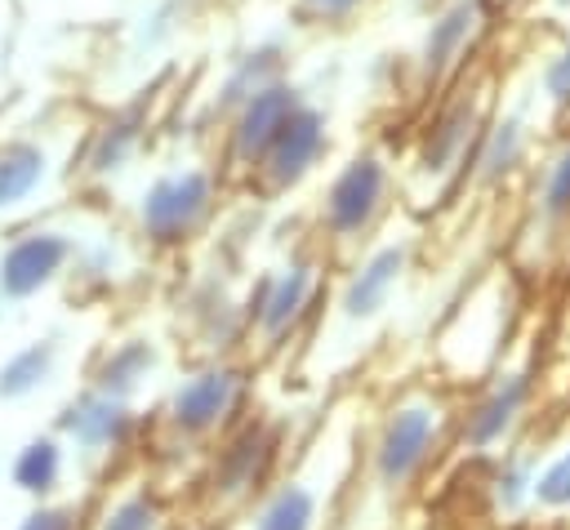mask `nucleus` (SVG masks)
Listing matches in <instances>:
<instances>
[{
    "label": "nucleus",
    "instance_id": "nucleus-1",
    "mask_svg": "<svg viewBox=\"0 0 570 530\" xmlns=\"http://www.w3.org/2000/svg\"><path fill=\"white\" fill-rule=\"evenodd\" d=\"M463 419V379L428 370L401 379L383 401L361 410L356 463L334 530H387L410 508L432 503L454 468Z\"/></svg>",
    "mask_w": 570,
    "mask_h": 530
},
{
    "label": "nucleus",
    "instance_id": "nucleus-2",
    "mask_svg": "<svg viewBox=\"0 0 570 530\" xmlns=\"http://www.w3.org/2000/svg\"><path fill=\"white\" fill-rule=\"evenodd\" d=\"M356 432L361 410L334 401L330 414L294 441V454L285 459L281 477L227 530H334L356 463Z\"/></svg>",
    "mask_w": 570,
    "mask_h": 530
},
{
    "label": "nucleus",
    "instance_id": "nucleus-3",
    "mask_svg": "<svg viewBox=\"0 0 570 530\" xmlns=\"http://www.w3.org/2000/svg\"><path fill=\"white\" fill-rule=\"evenodd\" d=\"M494 111V80L485 71H463L450 89L428 98V111L414 125L410 151L401 160V192L414 209H441L463 196Z\"/></svg>",
    "mask_w": 570,
    "mask_h": 530
},
{
    "label": "nucleus",
    "instance_id": "nucleus-4",
    "mask_svg": "<svg viewBox=\"0 0 570 530\" xmlns=\"http://www.w3.org/2000/svg\"><path fill=\"white\" fill-rule=\"evenodd\" d=\"M334 258L312 236L294 245L276 267L258 272L245 294V361L267 365L289 347H307L316 325L325 321L334 294Z\"/></svg>",
    "mask_w": 570,
    "mask_h": 530
},
{
    "label": "nucleus",
    "instance_id": "nucleus-5",
    "mask_svg": "<svg viewBox=\"0 0 570 530\" xmlns=\"http://www.w3.org/2000/svg\"><path fill=\"white\" fill-rule=\"evenodd\" d=\"M401 200H405L401 165L383 147H356L321 183L312 205V236L325 245V254L343 272L374 241H383Z\"/></svg>",
    "mask_w": 570,
    "mask_h": 530
},
{
    "label": "nucleus",
    "instance_id": "nucleus-6",
    "mask_svg": "<svg viewBox=\"0 0 570 530\" xmlns=\"http://www.w3.org/2000/svg\"><path fill=\"white\" fill-rule=\"evenodd\" d=\"M249 414V361L214 356L191 365L156 405L147 432L169 454H209Z\"/></svg>",
    "mask_w": 570,
    "mask_h": 530
},
{
    "label": "nucleus",
    "instance_id": "nucleus-7",
    "mask_svg": "<svg viewBox=\"0 0 570 530\" xmlns=\"http://www.w3.org/2000/svg\"><path fill=\"white\" fill-rule=\"evenodd\" d=\"M289 459L285 423L267 410H249L209 454L200 468V521L214 530H227L249 503L281 477Z\"/></svg>",
    "mask_w": 570,
    "mask_h": 530
},
{
    "label": "nucleus",
    "instance_id": "nucleus-8",
    "mask_svg": "<svg viewBox=\"0 0 570 530\" xmlns=\"http://www.w3.org/2000/svg\"><path fill=\"white\" fill-rule=\"evenodd\" d=\"M227 174L205 160L156 169L134 196V236L151 254H178L196 245L218 218Z\"/></svg>",
    "mask_w": 570,
    "mask_h": 530
},
{
    "label": "nucleus",
    "instance_id": "nucleus-9",
    "mask_svg": "<svg viewBox=\"0 0 570 530\" xmlns=\"http://www.w3.org/2000/svg\"><path fill=\"white\" fill-rule=\"evenodd\" d=\"M525 192V223L512 245V276L525 281L530 272H548L557 254L570 245V125L557 129L552 147L534 156Z\"/></svg>",
    "mask_w": 570,
    "mask_h": 530
},
{
    "label": "nucleus",
    "instance_id": "nucleus-10",
    "mask_svg": "<svg viewBox=\"0 0 570 530\" xmlns=\"http://www.w3.org/2000/svg\"><path fill=\"white\" fill-rule=\"evenodd\" d=\"M490 27V0H445L428 13L414 53H410V76L419 98H436L450 89L476 58L481 36Z\"/></svg>",
    "mask_w": 570,
    "mask_h": 530
},
{
    "label": "nucleus",
    "instance_id": "nucleus-11",
    "mask_svg": "<svg viewBox=\"0 0 570 530\" xmlns=\"http://www.w3.org/2000/svg\"><path fill=\"white\" fill-rule=\"evenodd\" d=\"M62 432V441L71 445V454L85 468H111L120 454H129L142 436H147V419L134 410V401L111 396L94 383H85L58 414L53 423Z\"/></svg>",
    "mask_w": 570,
    "mask_h": 530
},
{
    "label": "nucleus",
    "instance_id": "nucleus-12",
    "mask_svg": "<svg viewBox=\"0 0 570 530\" xmlns=\"http://www.w3.org/2000/svg\"><path fill=\"white\" fill-rule=\"evenodd\" d=\"M307 98V89L294 76L272 80L267 89H258L254 98H245L223 125H218V169L236 183H245L258 160L267 156L272 138L281 134V125L298 111V102Z\"/></svg>",
    "mask_w": 570,
    "mask_h": 530
},
{
    "label": "nucleus",
    "instance_id": "nucleus-13",
    "mask_svg": "<svg viewBox=\"0 0 570 530\" xmlns=\"http://www.w3.org/2000/svg\"><path fill=\"white\" fill-rule=\"evenodd\" d=\"M330 111L316 107L312 98L298 102V111L281 125V134L272 138L267 156L258 160V169L245 178V187L258 196V200H281L289 192H298L330 156Z\"/></svg>",
    "mask_w": 570,
    "mask_h": 530
},
{
    "label": "nucleus",
    "instance_id": "nucleus-14",
    "mask_svg": "<svg viewBox=\"0 0 570 530\" xmlns=\"http://www.w3.org/2000/svg\"><path fill=\"white\" fill-rule=\"evenodd\" d=\"M80 241L58 223H31L0 245V298L27 303L71 276Z\"/></svg>",
    "mask_w": 570,
    "mask_h": 530
},
{
    "label": "nucleus",
    "instance_id": "nucleus-15",
    "mask_svg": "<svg viewBox=\"0 0 570 530\" xmlns=\"http://www.w3.org/2000/svg\"><path fill=\"white\" fill-rule=\"evenodd\" d=\"M414 263V241L410 236H383L374 241L356 263H347L334 281L330 307L338 312V321L347 325H365L374 316H383V307L392 303V294L401 289L405 272Z\"/></svg>",
    "mask_w": 570,
    "mask_h": 530
},
{
    "label": "nucleus",
    "instance_id": "nucleus-16",
    "mask_svg": "<svg viewBox=\"0 0 570 530\" xmlns=\"http://www.w3.org/2000/svg\"><path fill=\"white\" fill-rule=\"evenodd\" d=\"M534 156H539L534 125H530L521 111H503V107H499L494 120H490V129H485V138H481V147H476V160H472V169H468L463 192H468V196H476V192H499V187L525 178L530 165H534Z\"/></svg>",
    "mask_w": 570,
    "mask_h": 530
},
{
    "label": "nucleus",
    "instance_id": "nucleus-17",
    "mask_svg": "<svg viewBox=\"0 0 570 530\" xmlns=\"http://www.w3.org/2000/svg\"><path fill=\"white\" fill-rule=\"evenodd\" d=\"M281 76H289V45H285V40L263 36V40L236 49V53L227 58L223 76H218L214 89H209V116L223 125L245 98H254L258 89H267V85L281 80Z\"/></svg>",
    "mask_w": 570,
    "mask_h": 530
},
{
    "label": "nucleus",
    "instance_id": "nucleus-18",
    "mask_svg": "<svg viewBox=\"0 0 570 530\" xmlns=\"http://www.w3.org/2000/svg\"><path fill=\"white\" fill-rule=\"evenodd\" d=\"M142 138H147V107L142 102H125V107H111L85 138V151H80V174L94 178V183H107L116 174H125L134 165V156L142 151Z\"/></svg>",
    "mask_w": 570,
    "mask_h": 530
},
{
    "label": "nucleus",
    "instance_id": "nucleus-19",
    "mask_svg": "<svg viewBox=\"0 0 570 530\" xmlns=\"http://www.w3.org/2000/svg\"><path fill=\"white\" fill-rule=\"evenodd\" d=\"M156 374H160V343L151 334H120L102 343L89 365V383L125 401H134Z\"/></svg>",
    "mask_w": 570,
    "mask_h": 530
},
{
    "label": "nucleus",
    "instance_id": "nucleus-20",
    "mask_svg": "<svg viewBox=\"0 0 570 530\" xmlns=\"http://www.w3.org/2000/svg\"><path fill=\"white\" fill-rule=\"evenodd\" d=\"M53 178V156L40 138H4L0 143V218L27 209Z\"/></svg>",
    "mask_w": 570,
    "mask_h": 530
},
{
    "label": "nucleus",
    "instance_id": "nucleus-21",
    "mask_svg": "<svg viewBox=\"0 0 570 530\" xmlns=\"http://www.w3.org/2000/svg\"><path fill=\"white\" fill-rule=\"evenodd\" d=\"M67 463H71V445L62 441V432H36L27 436L13 459H9V481L13 490H22L27 499H53L62 490V477H67Z\"/></svg>",
    "mask_w": 570,
    "mask_h": 530
},
{
    "label": "nucleus",
    "instance_id": "nucleus-22",
    "mask_svg": "<svg viewBox=\"0 0 570 530\" xmlns=\"http://www.w3.org/2000/svg\"><path fill=\"white\" fill-rule=\"evenodd\" d=\"M58 370V343L53 338H31L22 343L18 352H9L0 361V401L13 405V401H27L36 396Z\"/></svg>",
    "mask_w": 570,
    "mask_h": 530
},
{
    "label": "nucleus",
    "instance_id": "nucleus-23",
    "mask_svg": "<svg viewBox=\"0 0 570 530\" xmlns=\"http://www.w3.org/2000/svg\"><path fill=\"white\" fill-rule=\"evenodd\" d=\"M89 530H165V503L151 485L129 481L94 508Z\"/></svg>",
    "mask_w": 570,
    "mask_h": 530
},
{
    "label": "nucleus",
    "instance_id": "nucleus-24",
    "mask_svg": "<svg viewBox=\"0 0 570 530\" xmlns=\"http://www.w3.org/2000/svg\"><path fill=\"white\" fill-rule=\"evenodd\" d=\"M539 98L548 102L552 129L570 125V27L557 36V45L548 49V58L539 62Z\"/></svg>",
    "mask_w": 570,
    "mask_h": 530
},
{
    "label": "nucleus",
    "instance_id": "nucleus-25",
    "mask_svg": "<svg viewBox=\"0 0 570 530\" xmlns=\"http://www.w3.org/2000/svg\"><path fill=\"white\" fill-rule=\"evenodd\" d=\"M374 0H289V18L303 31H347L370 13Z\"/></svg>",
    "mask_w": 570,
    "mask_h": 530
},
{
    "label": "nucleus",
    "instance_id": "nucleus-26",
    "mask_svg": "<svg viewBox=\"0 0 570 530\" xmlns=\"http://www.w3.org/2000/svg\"><path fill=\"white\" fill-rule=\"evenodd\" d=\"M94 503L89 499H31L13 530H89Z\"/></svg>",
    "mask_w": 570,
    "mask_h": 530
},
{
    "label": "nucleus",
    "instance_id": "nucleus-27",
    "mask_svg": "<svg viewBox=\"0 0 570 530\" xmlns=\"http://www.w3.org/2000/svg\"><path fill=\"white\" fill-rule=\"evenodd\" d=\"M441 508V503H436ZM445 512V508H441ZM450 530H534L530 517H503L499 508L481 503V508H459V512H445Z\"/></svg>",
    "mask_w": 570,
    "mask_h": 530
},
{
    "label": "nucleus",
    "instance_id": "nucleus-28",
    "mask_svg": "<svg viewBox=\"0 0 570 530\" xmlns=\"http://www.w3.org/2000/svg\"><path fill=\"white\" fill-rule=\"evenodd\" d=\"M387 530H450V521H445V512H441L436 503H419V508H410L401 521H392Z\"/></svg>",
    "mask_w": 570,
    "mask_h": 530
},
{
    "label": "nucleus",
    "instance_id": "nucleus-29",
    "mask_svg": "<svg viewBox=\"0 0 570 530\" xmlns=\"http://www.w3.org/2000/svg\"><path fill=\"white\" fill-rule=\"evenodd\" d=\"M534 530H570V512H552V517H530Z\"/></svg>",
    "mask_w": 570,
    "mask_h": 530
},
{
    "label": "nucleus",
    "instance_id": "nucleus-30",
    "mask_svg": "<svg viewBox=\"0 0 570 530\" xmlns=\"http://www.w3.org/2000/svg\"><path fill=\"white\" fill-rule=\"evenodd\" d=\"M543 9H548L552 18H570V0H543Z\"/></svg>",
    "mask_w": 570,
    "mask_h": 530
},
{
    "label": "nucleus",
    "instance_id": "nucleus-31",
    "mask_svg": "<svg viewBox=\"0 0 570 530\" xmlns=\"http://www.w3.org/2000/svg\"><path fill=\"white\" fill-rule=\"evenodd\" d=\"M405 4H410V9H419V13H432V9H436V4H445V0H405Z\"/></svg>",
    "mask_w": 570,
    "mask_h": 530
},
{
    "label": "nucleus",
    "instance_id": "nucleus-32",
    "mask_svg": "<svg viewBox=\"0 0 570 530\" xmlns=\"http://www.w3.org/2000/svg\"><path fill=\"white\" fill-rule=\"evenodd\" d=\"M191 530H214V526H205V521H200V526H191Z\"/></svg>",
    "mask_w": 570,
    "mask_h": 530
},
{
    "label": "nucleus",
    "instance_id": "nucleus-33",
    "mask_svg": "<svg viewBox=\"0 0 570 530\" xmlns=\"http://www.w3.org/2000/svg\"><path fill=\"white\" fill-rule=\"evenodd\" d=\"M0 303H4V298H0Z\"/></svg>",
    "mask_w": 570,
    "mask_h": 530
}]
</instances>
